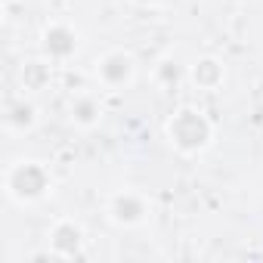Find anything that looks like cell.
<instances>
[{
	"label": "cell",
	"instance_id": "1",
	"mask_svg": "<svg viewBox=\"0 0 263 263\" xmlns=\"http://www.w3.org/2000/svg\"><path fill=\"white\" fill-rule=\"evenodd\" d=\"M164 140L183 158H198L214 146V121L198 105H180L164 121Z\"/></svg>",
	"mask_w": 263,
	"mask_h": 263
},
{
	"label": "cell",
	"instance_id": "2",
	"mask_svg": "<svg viewBox=\"0 0 263 263\" xmlns=\"http://www.w3.org/2000/svg\"><path fill=\"white\" fill-rule=\"evenodd\" d=\"M53 186H56L53 171L41 158H19V161L7 164V171H4V192L19 208L47 201L53 195Z\"/></svg>",
	"mask_w": 263,
	"mask_h": 263
},
{
	"label": "cell",
	"instance_id": "3",
	"mask_svg": "<svg viewBox=\"0 0 263 263\" xmlns=\"http://www.w3.org/2000/svg\"><path fill=\"white\" fill-rule=\"evenodd\" d=\"M137 71H140V65H137L134 53L118 50V47L105 50L93 62V78H96L102 93H124V90H130L134 81H137Z\"/></svg>",
	"mask_w": 263,
	"mask_h": 263
},
{
	"label": "cell",
	"instance_id": "4",
	"mask_svg": "<svg viewBox=\"0 0 263 263\" xmlns=\"http://www.w3.org/2000/svg\"><path fill=\"white\" fill-rule=\"evenodd\" d=\"M105 217L118 229H140L152 217V201L140 189H130V186L127 189H115L105 198Z\"/></svg>",
	"mask_w": 263,
	"mask_h": 263
},
{
	"label": "cell",
	"instance_id": "5",
	"mask_svg": "<svg viewBox=\"0 0 263 263\" xmlns=\"http://www.w3.org/2000/svg\"><path fill=\"white\" fill-rule=\"evenodd\" d=\"M50 257V260H84L87 257V229L71 220V217H59L50 232H47V251L34 254V260Z\"/></svg>",
	"mask_w": 263,
	"mask_h": 263
},
{
	"label": "cell",
	"instance_id": "6",
	"mask_svg": "<svg viewBox=\"0 0 263 263\" xmlns=\"http://www.w3.org/2000/svg\"><path fill=\"white\" fill-rule=\"evenodd\" d=\"M41 56H47L53 65H68L78 53V44H81V34L71 22H62V19H53L41 28Z\"/></svg>",
	"mask_w": 263,
	"mask_h": 263
},
{
	"label": "cell",
	"instance_id": "7",
	"mask_svg": "<svg viewBox=\"0 0 263 263\" xmlns=\"http://www.w3.org/2000/svg\"><path fill=\"white\" fill-rule=\"evenodd\" d=\"M102 115H105V105H102V90H78L71 93L68 99V121L78 127V130H93L102 124Z\"/></svg>",
	"mask_w": 263,
	"mask_h": 263
},
{
	"label": "cell",
	"instance_id": "8",
	"mask_svg": "<svg viewBox=\"0 0 263 263\" xmlns=\"http://www.w3.org/2000/svg\"><path fill=\"white\" fill-rule=\"evenodd\" d=\"M186 78H189V84H192L195 90L214 93V90H220L223 81H226V65H223V59H217V56H198V59L186 68Z\"/></svg>",
	"mask_w": 263,
	"mask_h": 263
},
{
	"label": "cell",
	"instance_id": "9",
	"mask_svg": "<svg viewBox=\"0 0 263 263\" xmlns=\"http://www.w3.org/2000/svg\"><path fill=\"white\" fill-rule=\"evenodd\" d=\"M4 124H7V130H13V134H31V130L41 124V111H37V105L31 102L28 93H22V96L7 102Z\"/></svg>",
	"mask_w": 263,
	"mask_h": 263
},
{
	"label": "cell",
	"instance_id": "10",
	"mask_svg": "<svg viewBox=\"0 0 263 263\" xmlns=\"http://www.w3.org/2000/svg\"><path fill=\"white\" fill-rule=\"evenodd\" d=\"M53 68H56V65H53L47 56L25 59V62L19 65V87H22V93L37 96V93L50 90V84H53Z\"/></svg>",
	"mask_w": 263,
	"mask_h": 263
},
{
	"label": "cell",
	"instance_id": "11",
	"mask_svg": "<svg viewBox=\"0 0 263 263\" xmlns=\"http://www.w3.org/2000/svg\"><path fill=\"white\" fill-rule=\"evenodd\" d=\"M134 7H143V10H152V7H158L161 0H130Z\"/></svg>",
	"mask_w": 263,
	"mask_h": 263
}]
</instances>
